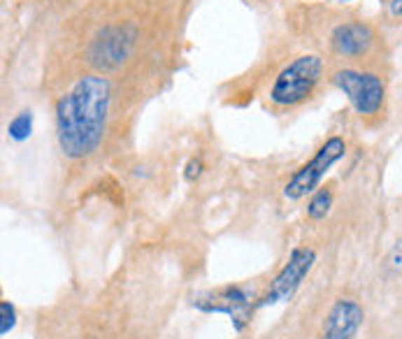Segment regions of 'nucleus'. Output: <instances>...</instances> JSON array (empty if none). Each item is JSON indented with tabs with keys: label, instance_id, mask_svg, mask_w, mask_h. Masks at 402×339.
<instances>
[{
	"label": "nucleus",
	"instance_id": "obj_12",
	"mask_svg": "<svg viewBox=\"0 0 402 339\" xmlns=\"http://www.w3.org/2000/svg\"><path fill=\"white\" fill-rule=\"evenodd\" d=\"M17 326V309L10 300L0 302V335H10Z\"/></svg>",
	"mask_w": 402,
	"mask_h": 339
},
{
	"label": "nucleus",
	"instance_id": "obj_4",
	"mask_svg": "<svg viewBox=\"0 0 402 339\" xmlns=\"http://www.w3.org/2000/svg\"><path fill=\"white\" fill-rule=\"evenodd\" d=\"M193 307L205 314H226L237 333L249 326L254 307L258 309V302H254L251 293L244 286H221L214 291H205L193 298Z\"/></svg>",
	"mask_w": 402,
	"mask_h": 339
},
{
	"label": "nucleus",
	"instance_id": "obj_5",
	"mask_svg": "<svg viewBox=\"0 0 402 339\" xmlns=\"http://www.w3.org/2000/svg\"><path fill=\"white\" fill-rule=\"evenodd\" d=\"M333 84L349 98L354 110L361 117H372L382 110L386 98V86L382 77L375 72H358V70H338L333 75Z\"/></svg>",
	"mask_w": 402,
	"mask_h": 339
},
{
	"label": "nucleus",
	"instance_id": "obj_13",
	"mask_svg": "<svg viewBox=\"0 0 402 339\" xmlns=\"http://www.w3.org/2000/svg\"><path fill=\"white\" fill-rule=\"evenodd\" d=\"M200 172H202L200 158H193V161H188V165H186V179H188V182H193L195 177H200Z\"/></svg>",
	"mask_w": 402,
	"mask_h": 339
},
{
	"label": "nucleus",
	"instance_id": "obj_7",
	"mask_svg": "<svg viewBox=\"0 0 402 339\" xmlns=\"http://www.w3.org/2000/svg\"><path fill=\"white\" fill-rule=\"evenodd\" d=\"M365 319L363 307L356 300L340 298L328 312L321 330V339H354Z\"/></svg>",
	"mask_w": 402,
	"mask_h": 339
},
{
	"label": "nucleus",
	"instance_id": "obj_8",
	"mask_svg": "<svg viewBox=\"0 0 402 339\" xmlns=\"http://www.w3.org/2000/svg\"><path fill=\"white\" fill-rule=\"evenodd\" d=\"M372 42H375V33L363 21H347L340 24L331 35V45L335 54L347 56V59H358V56L368 54Z\"/></svg>",
	"mask_w": 402,
	"mask_h": 339
},
{
	"label": "nucleus",
	"instance_id": "obj_15",
	"mask_svg": "<svg viewBox=\"0 0 402 339\" xmlns=\"http://www.w3.org/2000/svg\"><path fill=\"white\" fill-rule=\"evenodd\" d=\"M345 3H352V0H345Z\"/></svg>",
	"mask_w": 402,
	"mask_h": 339
},
{
	"label": "nucleus",
	"instance_id": "obj_14",
	"mask_svg": "<svg viewBox=\"0 0 402 339\" xmlns=\"http://www.w3.org/2000/svg\"><path fill=\"white\" fill-rule=\"evenodd\" d=\"M391 3V12L396 14V17H402V0H389Z\"/></svg>",
	"mask_w": 402,
	"mask_h": 339
},
{
	"label": "nucleus",
	"instance_id": "obj_1",
	"mask_svg": "<svg viewBox=\"0 0 402 339\" xmlns=\"http://www.w3.org/2000/svg\"><path fill=\"white\" fill-rule=\"evenodd\" d=\"M112 89L100 75L79 77L56 103V140L63 156L79 161L100 147Z\"/></svg>",
	"mask_w": 402,
	"mask_h": 339
},
{
	"label": "nucleus",
	"instance_id": "obj_11",
	"mask_svg": "<svg viewBox=\"0 0 402 339\" xmlns=\"http://www.w3.org/2000/svg\"><path fill=\"white\" fill-rule=\"evenodd\" d=\"M7 133L14 142H24L31 137L33 133V114L31 112H19L17 117L10 121V126H7Z\"/></svg>",
	"mask_w": 402,
	"mask_h": 339
},
{
	"label": "nucleus",
	"instance_id": "obj_6",
	"mask_svg": "<svg viewBox=\"0 0 402 339\" xmlns=\"http://www.w3.org/2000/svg\"><path fill=\"white\" fill-rule=\"evenodd\" d=\"M314 263H317V251L310 247H296L291 251L289 261L284 263V268L277 272L272 284L268 286L265 295L258 300V309L289 302L296 295L298 288H300L303 281L307 279V274L312 272Z\"/></svg>",
	"mask_w": 402,
	"mask_h": 339
},
{
	"label": "nucleus",
	"instance_id": "obj_9",
	"mask_svg": "<svg viewBox=\"0 0 402 339\" xmlns=\"http://www.w3.org/2000/svg\"><path fill=\"white\" fill-rule=\"evenodd\" d=\"M133 45V35H126L123 28H107L93 45V56L100 66H119L126 59Z\"/></svg>",
	"mask_w": 402,
	"mask_h": 339
},
{
	"label": "nucleus",
	"instance_id": "obj_10",
	"mask_svg": "<svg viewBox=\"0 0 402 339\" xmlns=\"http://www.w3.org/2000/svg\"><path fill=\"white\" fill-rule=\"evenodd\" d=\"M331 207H333V191L331 189H319L312 196L310 205H307V216H310L312 221H321V219H326V216H328Z\"/></svg>",
	"mask_w": 402,
	"mask_h": 339
},
{
	"label": "nucleus",
	"instance_id": "obj_2",
	"mask_svg": "<svg viewBox=\"0 0 402 339\" xmlns=\"http://www.w3.org/2000/svg\"><path fill=\"white\" fill-rule=\"evenodd\" d=\"M321 75H324V61L317 54L298 56L277 75L272 89H270V100L277 107L300 105L314 93L321 82Z\"/></svg>",
	"mask_w": 402,
	"mask_h": 339
},
{
	"label": "nucleus",
	"instance_id": "obj_3",
	"mask_svg": "<svg viewBox=\"0 0 402 339\" xmlns=\"http://www.w3.org/2000/svg\"><path fill=\"white\" fill-rule=\"evenodd\" d=\"M347 154V142L342 137H328V140L321 144V149L314 154L310 163H305L303 168H298L293 172V177L289 179L286 186H284V196L289 200H300L305 196H310L319 189L321 179L328 175V170L333 168L335 163L342 161Z\"/></svg>",
	"mask_w": 402,
	"mask_h": 339
}]
</instances>
